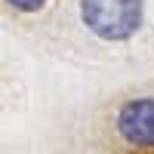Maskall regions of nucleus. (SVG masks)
Wrapping results in <instances>:
<instances>
[{
  "instance_id": "obj_1",
  "label": "nucleus",
  "mask_w": 154,
  "mask_h": 154,
  "mask_svg": "<svg viewBox=\"0 0 154 154\" xmlns=\"http://www.w3.org/2000/svg\"><path fill=\"white\" fill-rule=\"evenodd\" d=\"M80 16L93 34L105 40H126L142 22V0H83Z\"/></svg>"
},
{
  "instance_id": "obj_2",
  "label": "nucleus",
  "mask_w": 154,
  "mask_h": 154,
  "mask_svg": "<svg viewBox=\"0 0 154 154\" xmlns=\"http://www.w3.org/2000/svg\"><path fill=\"white\" fill-rule=\"evenodd\" d=\"M117 130L130 145H154V99H133L117 114Z\"/></svg>"
},
{
  "instance_id": "obj_3",
  "label": "nucleus",
  "mask_w": 154,
  "mask_h": 154,
  "mask_svg": "<svg viewBox=\"0 0 154 154\" xmlns=\"http://www.w3.org/2000/svg\"><path fill=\"white\" fill-rule=\"evenodd\" d=\"M9 3L16 6V9H25V12H31V9H40V6L46 3V0H9Z\"/></svg>"
},
{
  "instance_id": "obj_4",
  "label": "nucleus",
  "mask_w": 154,
  "mask_h": 154,
  "mask_svg": "<svg viewBox=\"0 0 154 154\" xmlns=\"http://www.w3.org/2000/svg\"><path fill=\"white\" fill-rule=\"evenodd\" d=\"M142 154H154V151H142Z\"/></svg>"
}]
</instances>
